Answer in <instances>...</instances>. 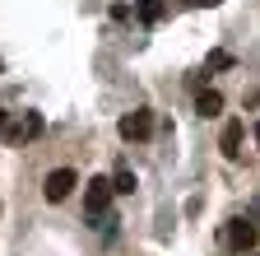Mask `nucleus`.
<instances>
[{"label":"nucleus","instance_id":"ddd939ff","mask_svg":"<svg viewBox=\"0 0 260 256\" xmlns=\"http://www.w3.org/2000/svg\"><path fill=\"white\" fill-rule=\"evenodd\" d=\"M200 5H218V0H200Z\"/></svg>","mask_w":260,"mask_h":256},{"label":"nucleus","instance_id":"39448f33","mask_svg":"<svg viewBox=\"0 0 260 256\" xmlns=\"http://www.w3.org/2000/svg\"><path fill=\"white\" fill-rule=\"evenodd\" d=\"M42 131H47L42 112H28V117H23V126H14V131H10V140H14V145H23V140H38Z\"/></svg>","mask_w":260,"mask_h":256},{"label":"nucleus","instance_id":"4468645a","mask_svg":"<svg viewBox=\"0 0 260 256\" xmlns=\"http://www.w3.org/2000/svg\"><path fill=\"white\" fill-rule=\"evenodd\" d=\"M186 5H200V0H186Z\"/></svg>","mask_w":260,"mask_h":256},{"label":"nucleus","instance_id":"1a4fd4ad","mask_svg":"<svg viewBox=\"0 0 260 256\" xmlns=\"http://www.w3.org/2000/svg\"><path fill=\"white\" fill-rule=\"evenodd\" d=\"M135 14H140L144 23H158V19H162V0H135Z\"/></svg>","mask_w":260,"mask_h":256},{"label":"nucleus","instance_id":"f03ea898","mask_svg":"<svg viewBox=\"0 0 260 256\" xmlns=\"http://www.w3.org/2000/svg\"><path fill=\"white\" fill-rule=\"evenodd\" d=\"M116 131H121V140H149V135H153V112H149V107L125 112Z\"/></svg>","mask_w":260,"mask_h":256},{"label":"nucleus","instance_id":"f8f14e48","mask_svg":"<svg viewBox=\"0 0 260 256\" xmlns=\"http://www.w3.org/2000/svg\"><path fill=\"white\" fill-rule=\"evenodd\" d=\"M255 145H260V121H255Z\"/></svg>","mask_w":260,"mask_h":256},{"label":"nucleus","instance_id":"7ed1b4c3","mask_svg":"<svg viewBox=\"0 0 260 256\" xmlns=\"http://www.w3.org/2000/svg\"><path fill=\"white\" fill-rule=\"evenodd\" d=\"M112 196H116V191H112V177H93V182L84 186V205H88V214L98 219V214L112 205Z\"/></svg>","mask_w":260,"mask_h":256},{"label":"nucleus","instance_id":"9d476101","mask_svg":"<svg viewBox=\"0 0 260 256\" xmlns=\"http://www.w3.org/2000/svg\"><path fill=\"white\" fill-rule=\"evenodd\" d=\"M228 66H233V56H228V51H209V70H228Z\"/></svg>","mask_w":260,"mask_h":256},{"label":"nucleus","instance_id":"9b49d317","mask_svg":"<svg viewBox=\"0 0 260 256\" xmlns=\"http://www.w3.org/2000/svg\"><path fill=\"white\" fill-rule=\"evenodd\" d=\"M0 135H10V112H0Z\"/></svg>","mask_w":260,"mask_h":256},{"label":"nucleus","instance_id":"423d86ee","mask_svg":"<svg viewBox=\"0 0 260 256\" xmlns=\"http://www.w3.org/2000/svg\"><path fill=\"white\" fill-rule=\"evenodd\" d=\"M242 135H246V126H242V121H228L223 135H218V149H223L228 158H237V154H242Z\"/></svg>","mask_w":260,"mask_h":256},{"label":"nucleus","instance_id":"20e7f679","mask_svg":"<svg viewBox=\"0 0 260 256\" xmlns=\"http://www.w3.org/2000/svg\"><path fill=\"white\" fill-rule=\"evenodd\" d=\"M223 242L233 247V251H251V247H255V223H251V219H228Z\"/></svg>","mask_w":260,"mask_h":256},{"label":"nucleus","instance_id":"6e6552de","mask_svg":"<svg viewBox=\"0 0 260 256\" xmlns=\"http://www.w3.org/2000/svg\"><path fill=\"white\" fill-rule=\"evenodd\" d=\"M135 186H140V177L130 173V168H116L112 173V191H116V196H135Z\"/></svg>","mask_w":260,"mask_h":256},{"label":"nucleus","instance_id":"0eeeda50","mask_svg":"<svg viewBox=\"0 0 260 256\" xmlns=\"http://www.w3.org/2000/svg\"><path fill=\"white\" fill-rule=\"evenodd\" d=\"M195 112H200V117H218V112H223V93H218V89H200Z\"/></svg>","mask_w":260,"mask_h":256},{"label":"nucleus","instance_id":"f257e3e1","mask_svg":"<svg viewBox=\"0 0 260 256\" xmlns=\"http://www.w3.org/2000/svg\"><path fill=\"white\" fill-rule=\"evenodd\" d=\"M75 186H79L75 168H51V173L42 177V196H47L51 205H60V201H70V196H75Z\"/></svg>","mask_w":260,"mask_h":256}]
</instances>
